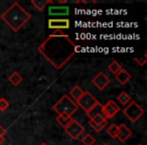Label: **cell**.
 <instances>
[{"label": "cell", "instance_id": "cell-1", "mask_svg": "<svg viewBox=\"0 0 147 145\" xmlns=\"http://www.w3.org/2000/svg\"><path fill=\"white\" fill-rule=\"evenodd\" d=\"M37 51L55 69H61L80 49L69 35L55 30L38 45Z\"/></svg>", "mask_w": 147, "mask_h": 145}, {"label": "cell", "instance_id": "cell-2", "mask_svg": "<svg viewBox=\"0 0 147 145\" xmlns=\"http://www.w3.org/2000/svg\"><path fill=\"white\" fill-rule=\"evenodd\" d=\"M1 20L14 32H18L29 20L31 16L18 2H13L0 16Z\"/></svg>", "mask_w": 147, "mask_h": 145}, {"label": "cell", "instance_id": "cell-3", "mask_svg": "<svg viewBox=\"0 0 147 145\" xmlns=\"http://www.w3.org/2000/svg\"><path fill=\"white\" fill-rule=\"evenodd\" d=\"M79 107L77 103L67 95H63L57 103L53 106V110L57 115H65L71 117L78 111Z\"/></svg>", "mask_w": 147, "mask_h": 145}, {"label": "cell", "instance_id": "cell-4", "mask_svg": "<svg viewBox=\"0 0 147 145\" xmlns=\"http://www.w3.org/2000/svg\"><path fill=\"white\" fill-rule=\"evenodd\" d=\"M123 114L132 123H136L144 115V109L137 102L131 101L130 103H128L126 108L123 110Z\"/></svg>", "mask_w": 147, "mask_h": 145}, {"label": "cell", "instance_id": "cell-5", "mask_svg": "<svg viewBox=\"0 0 147 145\" xmlns=\"http://www.w3.org/2000/svg\"><path fill=\"white\" fill-rule=\"evenodd\" d=\"M76 103L78 105V107H81L86 113H89L94 107H96L98 104H100L99 101L89 91H86L83 94V96Z\"/></svg>", "mask_w": 147, "mask_h": 145}, {"label": "cell", "instance_id": "cell-6", "mask_svg": "<svg viewBox=\"0 0 147 145\" xmlns=\"http://www.w3.org/2000/svg\"><path fill=\"white\" fill-rule=\"evenodd\" d=\"M65 131L71 139L76 140V139H78L79 137L83 134V132L85 131V128L83 125H81L80 123L78 122V121L73 119V121L65 128Z\"/></svg>", "mask_w": 147, "mask_h": 145}, {"label": "cell", "instance_id": "cell-7", "mask_svg": "<svg viewBox=\"0 0 147 145\" xmlns=\"http://www.w3.org/2000/svg\"><path fill=\"white\" fill-rule=\"evenodd\" d=\"M102 115L105 117V119H112L117 115V113L120 112V107L115 103V101L109 100L105 105H103L101 108Z\"/></svg>", "mask_w": 147, "mask_h": 145}, {"label": "cell", "instance_id": "cell-8", "mask_svg": "<svg viewBox=\"0 0 147 145\" xmlns=\"http://www.w3.org/2000/svg\"><path fill=\"white\" fill-rule=\"evenodd\" d=\"M71 26V22L67 18H51L49 20V28L55 30L61 29H69Z\"/></svg>", "mask_w": 147, "mask_h": 145}, {"label": "cell", "instance_id": "cell-9", "mask_svg": "<svg viewBox=\"0 0 147 145\" xmlns=\"http://www.w3.org/2000/svg\"><path fill=\"white\" fill-rule=\"evenodd\" d=\"M92 83L99 89V90H104V89L110 84L111 81L103 71H100L99 74H97L96 76L93 78Z\"/></svg>", "mask_w": 147, "mask_h": 145}, {"label": "cell", "instance_id": "cell-10", "mask_svg": "<svg viewBox=\"0 0 147 145\" xmlns=\"http://www.w3.org/2000/svg\"><path fill=\"white\" fill-rule=\"evenodd\" d=\"M132 136V131L127 125L120 124L118 126V134H117V139L121 143H124Z\"/></svg>", "mask_w": 147, "mask_h": 145}, {"label": "cell", "instance_id": "cell-11", "mask_svg": "<svg viewBox=\"0 0 147 145\" xmlns=\"http://www.w3.org/2000/svg\"><path fill=\"white\" fill-rule=\"evenodd\" d=\"M49 14L51 16H67L69 14V7L59 5V6H49Z\"/></svg>", "mask_w": 147, "mask_h": 145}, {"label": "cell", "instance_id": "cell-12", "mask_svg": "<svg viewBox=\"0 0 147 145\" xmlns=\"http://www.w3.org/2000/svg\"><path fill=\"white\" fill-rule=\"evenodd\" d=\"M114 76H115V79L118 81V83L120 85H126L127 83H129L131 78H132L130 73H129L127 69H123V67H121L120 71H119L117 74H115Z\"/></svg>", "mask_w": 147, "mask_h": 145}, {"label": "cell", "instance_id": "cell-13", "mask_svg": "<svg viewBox=\"0 0 147 145\" xmlns=\"http://www.w3.org/2000/svg\"><path fill=\"white\" fill-rule=\"evenodd\" d=\"M30 3L37 9L38 11H42L49 4H53L55 1L53 0H31Z\"/></svg>", "mask_w": 147, "mask_h": 145}, {"label": "cell", "instance_id": "cell-14", "mask_svg": "<svg viewBox=\"0 0 147 145\" xmlns=\"http://www.w3.org/2000/svg\"><path fill=\"white\" fill-rule=\"evenodd\" d=\"M84 93H85V91L83 90L80 86H75L71 91H69V96H71V98L77 102V101H78L79 99L83 96Z\"/></svg>", "mask_w": 147, "mask_h": 145}, {"label": "cell", "instance_id": "cell-15", "mask_svg": "<svg viewBox=\"0 0 147 145\" xmlns=\"http://www.w3.org/2000/svg\"><path fill=\"white\" fill-rule=\"evenodd\" d=\"M8 81L13 85V86H18V85L23 81V78L20 74L17 73V71H13L12 74L8 77Z\"/></svg>", "mask_w": 147, "mask_h": 145}, {"label": "cell", "instance_id": "cell-16", "mask_svg": "<svg viewBox=\"0 0 147 145\" xmlns=\"http://www.w3.org/2000/svg\"><path fill=\"white\" fill-rule=\"evenodd\" d=\"M55 120H57V122L59 123L61 127L65 128V127H67V125L73 121V118L69 117V116H65V115H57V117Z\"/></svg>", "mask_w": 147, "mask_h": 145}, {"label": "cell", "instance_id": "cell-17", "mask_svg": "<svg viewBox=\"0 0 147 145\" xmlns=\"http://www.w3.org/2000/svg\"><path fill=\"white\" fill-rule=\"evenodd\" d=\"M117 100L119 101V103L122 105H127L128 103L131 102V97L130 95L128 94L127 92H121L120 94L118 95V97H117Z\"/></svg>", "mask_w": 147, "mask_h": 145}, {"label": "cell", "instance_id": "cell-18", "mask_svg": "<svg viewBox=\"0 0 147 145\" xmlns=\"http://www.w3.org/2000/svg\"><path fill=\"white\" fill-rule=\"evenodd\" d=\"M107 134L114 139L117 138V134H118V125L111 124L110 126L107 128Z\"/></svg>", "mask_w": 147, "mask_h": 145}, {"label": "cell", "instance_id": "cell-19", "mask_svg": "<svg viewBox=\"0 0 147 145\" xmlns=\"http://www.w3.org/2000/svg\"><path fill=\"white\" fill-rule=\"evenodd\" d=\"M101 108H102V105L101 104H98L96 107H94V108L92 109V110L90 111L89 113H87V116L90 118V120L91 119H93L95 116H97V115H99V114H102V112H101Z\"/></svg>", "mask_w": 147, "mask_h": 145}, {"label": "cell", "instance_id": "cell-20", "mask_svg": "<svg viewBox=\"0 0 147 145\" xmlns=\"http://www.w3.org/2000/svg\"><path fill=\"white\" fill-rule=\"evenodd\" d=\"M82 143L84 145H94L96 143V139H95V137L93 135L88 133L82 138Z\"/></svg>", "mask_w": 147, "mask_h": 145}, {"label": "cell", "instance_id": "cell-21", "mask_svg": "<svg viewBox=\"0 0 147 145\" xmlns=\"http://www.w3.org/2000/svg\"><path fill=\"white\" fill-rule=\"evenodd\" d=\"M108 69H109V71L112 73V74H117L119 71L121 69V65H119L118 63H117L116 61H113L112 63H110V65H108Z\"/></svg>", "mask_w": 147, "mask_h": 145}, {"label": "cell", "instance_id": "cell-22", "mask_svg": "<svg viewBox=\"0 0 147 145\" xmlns=\"http://www.w3.org/2000/svg\"><path fill=\"white\" fill-rule=\"evenodd\" d=\"M89 125L91 126V128L93 129V130L95 131V132H97V133H99V132H101V131L103 130V129L106 127V125H107V122H105V123H103V124H100V125H97V124H95V123H93L92 121H89Z\"/></svg>", "mask_w": 147, "mask_h": 145}, {"label": "cell", "instance_id": "cell-23", "mask_svg": "<svg viewBox=\"0 0 147 145\" xmlns=\"http://www.w3.org/2000/svg\"><path fill=\"white\" fill-rule=\"evenodd\" d=\"M134 61L138 63L139 65H144L145 63H147V57H146V53H143L142 55H137V57H134Z\"/></svg>", "mask_w": 147, "mask_h": 145}, {"label": "cell", "instance_id": "cell-24", "mask_svg": "<svg viewBox=\"0 0 147 145\" xmlns=\"http://www.w3.org/2000/svg\"><path fill=\"white\" fill-rule=\"evenodd\" d=\"M91 121L97 125H100V124H103V123L107 122V120L105 119V117L103 116L102 114H99V115H97V116H95L93 119H91Z\"/></svg>", "mask_w": 147, "mask_h": 145}, {"label": "cell", "instance_id": "cell-25", "mask_svg": "<svg viewBox=\"0 0 147 145\" xmlns=\"http://www.w3.org/2000/svg\"><path fill=\"white\" fill-rule=\"evenodd\" d=\"M9 107V103L6 101V99L0 98V112H4Z\"/></svg>", "mask_w": 147, "mask_h": 145}, {"label": "cell", "instance_id": "cell-26", "mask_svg": "<svg viewBox=\"0 0 147 145\" xmlns=\"http://www.w3.org/2000/svg\"><path fill=\"white\" fill-rule=\"evenodd\" d=\"M7 131L6 129L4 128V127H2L1 125H0V137H2V138H4L5 135H6Z\"/></svg>", "mask_w": 147, "mask_h": 145}, {"label": "cell", "instance_id": "cell-27", "mask_svg": "<svg viewBox=\"0 0 147 145\" xmlns=\"http://www.w3.org/2000/svg\"><path fill=\"white\" fill-rule=\"evenodd\" d=\"M3 141H4V138H2V137H0V144H1V143H2Z\"/></svg>", "mask_w": 147, "mask_h": 145}, {"label": "cell", "instance_id": "cell-28", "mask_svg": "<svg viewBox=\"0 0 147 145\" xmlns=\"http://www.w3.org/2000/svg\"><path fill=\"white\" fill-rule=\"evenodd\" d=\"M39 145H47V143H45V142H42V143H41V144H39Z\"/></svg>", "mask_w": 147, "mask_h": 145}, {"label": "cell", "instance_id": "cell-29", "mask_svg": "<svg viewBox=\"0 0 147 145\" xmlns=\"http://www.w3.org/2000/svg\"><path fill=\"white\" fill-rule=\"evenodd\" d=\"M104 145H109V144H108V143H106V144H104Z\"/></svg>", "mask_w": 147, "mask_h": 145}]
</instances>
